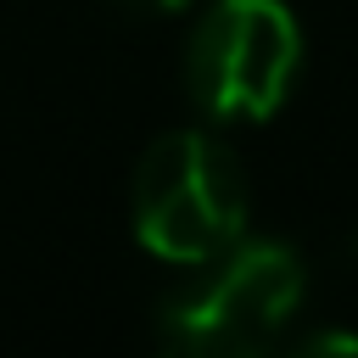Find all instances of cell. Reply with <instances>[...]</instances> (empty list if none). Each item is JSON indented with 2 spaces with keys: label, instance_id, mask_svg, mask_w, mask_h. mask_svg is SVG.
I'll return each instance as SVG.
<instances>
[{
  "label": "cell",
  "instance_id": "cell-4",
  "mask_svg": "<svg viewBox=\"0 0 358 358\" xmlns=\"http://www.w3.org/2000/svg\"><path fill=\"white\" fill-rule=\"evenodd\" d=\"M291 352H358V336H347V330H313V336H291Z\"/></svg>",
  "mask_w": 358,
  "mask_h": 358
},
{
  "label": "cell",
  "instance_id": "cell-5",
  "mask_svg": "<svg viewBox=\"0 0 358 358\" xmlns=\"http://www.w3.org/2000/svg\"><path fill=\"white\" fill-rule=\"evenodd\" d=\"M112 11H123V17H173V11H185L190 0H106Z\"/></svg>",
  "mask_w": 358,
  "mask_h": 358
},
{
  "label": "cell",
  "instance_id": "cell-3",
  "mask_svg": "<svg viewBox=\"0 0 358 358\" xmlns=\"http://www.w3.org/2000/svg\"><path fill=\"white\" fill-rule=\"evenodd\" d=\"M302 67V28L280 0H213L185 45V90L213 123H263Z\"/></svg>",
  "mask_w": 358,
  "mask_h": 358
},
{
  "label": "cell",
  "instance_id": "cell-1",
  "mask_svg": "<svg viewBox=\"0 0 358 358\" xmlns=\"http://www.w3.org/2000/svg\"><path fill=\"white\" fill-rule=\"evenodd\" d=\"M129 218H134V241L151 257L179 268L213 263L218 252L246 241V218H252L246 173L218 134L173 129L140 151L129 185Z\"/></svg>",
  "mask_w": 358,
  "mask_h": 358
},
{
  "label": "cell",
  "instance_id": "cell-2",
  "mask_svg": "<svg viewBox=\"0 0 358 358\" xmlns=\"http://www.w3.org/2000/svg\"><path fill=\"white\" fill-rule=\"evenodd\" d=\"M308 268L285 241H235L162 296L157 341L179 358H252L268 352L296 319Z\"/></svg>",
  "mask_w": 358,
  "mask_h": 358
}]
</instances>
